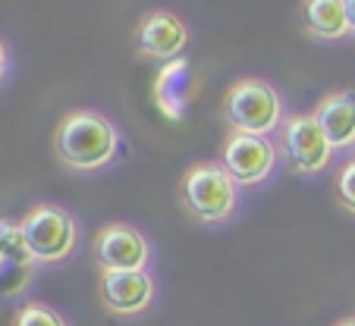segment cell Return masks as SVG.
<instances>
[{"mask_svg": "<svg viewBox=\"0 0 355 326\" xmlns=\"http://www.w3.org/2000/svg\"><path fill=\"white\" fill-rule=\"evenodd\" d=\"M54 154L79 173L104 170L120 154V129L98 110H69L54 129Z\"/></svg>", "mask_w": 355, "mask_h": 326, "instance_id": "1", "label": "cell"}, {"mask_svg": "<svg viewBox=\"0 0 355 326\" xmlns=\"http://www.w3.org/2000/svg\"><path fill=\"white\" fill-rule=\"evenodd\" d=\"M180 204L198 223H227L239 207V185L223 170V163L201 160L182 173L180 179Z\"/></svg>", "mask_w": 355, "mask_h": 326, "instance_id": "2", "label": "cell"}, {"mask_svg": "<svg viewBox=\"0 0 355 326\" xmlns=\"http://www.w3.org/2000/svg\"><path fill=\"white\" fill-rule=\"evenodd\" d=\"M223 116H227L230 132L245 135H277L286 120L283 114V98L270 82L264 79H236L227 88L223 98Z\"/></svg>", "mask_w": 355, "mask_h": 326, "instance_id": "3", "label": "cell"}, {"mask_svg": "<svg viewBox=\"0 0 355 326\" xmlns=\"http://www.w3.org/2000/svg\"><path fill=\"white\" fill-rule=\"evenodd\" d=\"M19 226L35 264H60L76 251L79 242L76 217L60 204H35L26 210Z\"/></svg>", "mask_w": 355, "mask_h": 326, "instance_id": "4", "label": "cell"}, {"mask_svg": "<svg viewBox=\"0 0 355 326\" xmlns=\"http://www.w3.org/2000/svg\"><path fill=\"white\" fill-rule=\"evenodd\" d=\"M277 151L286 160V167L299 176L324 173L334 157V145L327 141L324 129L318 126L315 114H293L283 120L277 132Z\"/></svg>", "mask_w": 355, "mask_h": 326, "instance_id": "5", "label": "cell"}, {"mask_svg": "<svg viewBox=\"0 0 355 326\" xmlns=\"http://www.w3.org/2000/svg\"><path fill=\"white\" fill-rule=\"evenodd\" d=\"M277 141L268 135H245V132H230L223 141L220 163L239 188H255L270 179L277 167Z\"/></svg>", "mask_w": 355, "mask_h": 326, "instance_id": "6", "label": "cell"}, {"mask_svg": "<svg viewBox=\"0 0 355 326\" xmlns=\"http://www.w3.org/2000/svg\"><path fill=\"white\" fill-rule=\"evenodd\" d=\"M189 41H192V32H189L186 19L170 10H151L139 19L135 26V51L145 60H157L164 63L180 60L186 53Z\"/></svg>", "mask_w": 355, "mask_h": 326, "instance_id": "7", "label": "cell"}, {"mask_svg": "<svg viewBox=\"0 0 355 326\" xmlns=\"http://www.w3.org/2000/svg\"><path fill=\"white\" fill-rule=\"evenodd\" d=\"M198 94H201V79L186 57L164 63L155 73V82H151V100H155L157 114L170 123L186 120V114L192 110Z\"/></svg>", "mask_w": 355, "mask_h": 326, "instance_id": "8", "label": "cell"}, {"mask_svg": "<svg viewBox=\"0 0 355 326\" xmlns=\"http://www.w3.org/2000/svg\"><path fill=\"white\" fill-rule=\"evenodd\" d=\"M155 280L148 270H101L98 295L114 317H139L155 305Z\"/></svg>", "mask_w": 355, "mask_h": 326, "instance_id": "9", "label": "cell"}, {"mask_svg": "<svg viewBox=\"0 0 355 326\" xmlns=\"http://www.w3.org/2000/svg\"><path fill=\"white\" fill-rule=\"evenodd\" d=\"M94 260L101 270H148L151 245L129 223H107L94 239Z\"/></svg>", "mask_w": 355, "mask_h": 326, "instance_id": "10", "label": "cell"}, {"mask_svg": "<svg viewBox=\"0 0 355 326\" xmlns=\"http://www.w3.org/2000/svg\"><path fill=\"white\" fill-rule=\"evenodd\" d=\"M311 114H315L318 126L324 129L327 141L334 145V151L355 147V88L324 94Z\"/></svg>", "mask_w": 355, "mask_h": 326, "instance_id": "11", "label": "cell"}, {"mask_svg": "<svg viewBox=\"0 0 355 326\" xmlns=\"http://www.w3.org/2000/svg\"><path fill=\"white\" fill-rule=\"evenodd\" d=\"M302 28L315 41H340L352 28L343 0H302Z\"/></svg>", "mask_w": 355, "mask_h": 326, "instance_id": "12", "label": "cell"}, {"mask_svg": "<svg viewBox=\"0 0 355 326\" xmlns=\"http://www.w3.org/2000/svg\"><path fill=\"white\" fill-rule=\"evenodd\" d=\"M0 251H3V264H19V266H38L28 254L26 235H22L19 220H0Z\"/></svg>", "mask_w": 355, "mask_h": 326, "instance_id": "13", "label": "cell"}, {"mask_svg": "<svg viewBox=\"0 0 355 326\" xmlns=\"http://www.w3.org/2000/svg\"><path fill=\"white\" fill-rule=\"evenodd\" d=\"M13 326H69L63 320V314H57L51 305H41V301H28L19 311L13 314Z\"/></svg>", "mask_w": 355, "mask_h": 326, "instance_id": "14", "label": "cell"}, {"mask_svg": "<svg viewBox=\"0 0 355 326\" xmlns=\"http://www.w3.org/2000/svg\"><path fill=\"white\" fill-rule=\"evenodd\" d=\"M334 194L340 201L343 210H349L355 217V157H349L334 176Z\"/></svg>", "mask_w": 355, "mask_h": 326, "instance_id": "15", "label": "cell"}, {"mask_svg": "<svg viewBox=\"0 0 355 326\" xmlns=\"http://www.w3.org/2000/svg\"><path fill=\"white\" fill-rule=\"evenodd\" d=\"M7 69H10V51L3 44V38H0V82L7 79Z\"/></svg>", "mask_w": 355, "mask_h": 326, "instance_id": "16", "label": "cell"}, {"mask_svg": "<svg viewBox=\"0 0 355 326\" xmlns=\"http://www.w3.org/2000/svg\"><path fill=\"white\" fill-rule=\"evenodd\" d=\"M346 3V19H349V28L355 32V0H343Z\"/></svg>", "mask_w": 355, "mask_h": 326, "instance_id": "17", "label": "cell"}, {"mask_svg": "<svg viewBox=\"0 0 355 326\" xmlns=\"http://www.w3.org/2000/svg\"><path fill=\"white\" fill-rule=\"evenodd\" d=\"M336 326H355V314H352V317H343Z\"/></svg>", "mask_w": 355, "mask_h": 326, "instance_id": "18", "label": "cell"}, {"mask_svg": "<svg viewBox=\"0 0 355 326\" xmlns=\"http://www.w3.org/2000/svg\"><path fill=\"white\" fill-rule=\"evenodd\" d=\"M0 266H3V251H0Z\"/></svg>", "mask_w": 355, "mask_h": 326, "instance_id": "19", "label": "cell"}]
</instances>
